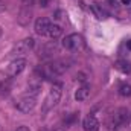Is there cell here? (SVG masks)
Masks as SVG:
<instances>
[{
    "instance_id": "cell-1",
    "label": "cell",
    "mask_w": 131,
    "mask_h": 131,
    "mask_svg": "<svg viewBox=\"0 0 131 131\" xmlns=\"http://www.w3.org/2000/svg\"><path fill=\"white\" fill-rule=\"evenodd\" d=\"M40 89L41 85L38 82L35 84H29L28 90L18 98V101L15 102V108L21 113H29L32 111L37 105V98H38V93H40Z\"/></svg>"
},
{
    "instance_id": "cell-2",
    "label": "cell",
    "mask_w": 131,
    "mask_h": 131,
    "mask_svg": "<svg viewBox=\"0 0 131 131\" xmlns=\"http://www.w3.org/2000/svg\"><path fill=\"white\" fill-rule=\"evenodd\" d=\"M72 64H73V61L70 58H61V60L50 61L49 64H46V66H41L40 72H41V75L44 78H53V76L63 75Z\"/></svg>"
},
{
    "instance_id": "cell-3",
    "label": "cell",
    "mask_w": 131,
    "mask_h": 131,
    "mask_svg": "<svg viewBox=\"0 0 131 131\" xmlns=\"http://www.w3.org/2000/svg\"><path fill=\"white\" fill-rule=\"evenodd\" d=\"M130 117H131V114H130V111H128V108L119 107V108H116L111 113V116L108 119V127L111 130H119V128L125 127L130 122Z\"/></svg>"
},
{
    "instance_id": "cell-4",
    "label": "cell",
    "mask_w": 131,
    "mask_h": 131,
    "mask_svg": "<svg viewBox=\"0 0 131 131\" xmlns=\"http://www.w3.org/2000/svg\"><path fill=\"white\" fill-rule=\"evenodd\" d=\"M61 95H63V85H61V84H53V85L50 87V90H49L46 99H44V102H43L41 113L46 114V113H49L53 107H57L58 102H60V99H61Z\"/></svg>"
},
{
    "instance_id": "cell-5",
    "label": "cell",
    "mask_w": 131,
    "mask_h": 131,
    "mask_svg": "<svg viewBox=\"0 0 131 131\" xmlns=\"http://www.w3.org/2000/svg\"><path fill=\"white\" fill-rule=\"evenodd\" d=\"M34 44H35V41H34V38H25V40H21V41H18L17 44H14V47L9 50V57H12V58H21L23 55H26V53H29L31 50L34 49Z\"/></svg>"
},
{
    "instance_id": "cell-6",
    "label": "cell",
    "mask_w": 131,
    "mask_h": 131,
    "mask_svg": "<svg viewBox=\"0 0 131 131\" xmlns=\"http://www.w3.org/2000/svg\"><path fill=\"white\" fill-rule=\"evenodd\" d=\"M63 47L67 50H81L84 49V38L79 34H70L63 40Z\"/></svg>"
},
{
    "instance_id": "cell-7",
    "label": "cell",
    "mask_w": 131,
    "mask_h": 131,
    "mask_svg": "<svg viewBox=\"0 0 131 131\" xmlns=\"http://www.w3.org/2000/svg\"><path fill=\"white\" fill-rule=\"evenodd\" d=\"M26 69V60L25 58H14L8 67H6V76L8 78H15L18 76L23 70Z\"/></svg>"
},
{
    "instance_id": "cell-8",
    "label": "cell",
    "mask_w": 131,
    "mask_h": 131,
    "mask_svg": "<svg viewBox=\"0 0 131 131\" xmlns=\"http://www.w3.org/2000/svg\"><path fill=\"white\" fill-rule=\"evenodd\" d=\"M82 128L84 131H99V121L95 114H87L82 121Z\"/></svg>"
},
{
    "instance_id": "cell-9",
    "label": "cell",
    "mask_w": 131,
    "mask_h": 131,
    "mask_svg": "<svg viewBox=\"0 0 131 131\" xmlns=\"http://www.w3.org/2000/svg\"><path fill=\"white\" fill-rule=\"evenodd\" d=\"M50 25H52V21H50V20H47V18L41 17V18H38V20L35 21V32L38 34V35H43V37H46Z\"/></svg>"
},
{
    "instance_id": "cell-10",
    "label": "cell",
    "mask_w": 131,
    "mask_h": 131,
    "mask_svg": "<svg viewBox=\"0 0 131 131\" xmlns=\"http://www.w3.org/2000/svg\"><path fill=\"white\" fill-rule=\"evenodd\" d=\"M89 96H90V85H87V84L81 85V87L76 90V93H75V99H76L78 102H82V101H85Z\"/></svg>"
},
{
    "instance_id": "cell-11",
    "label": "cell",
    "mask_w": 131,
    "mask_h": 131,
    "mask_svg": "<svg viewBox=\"0 0 131 131\" xmlns=\"http://www.w3.org/2000/svg\"><path fill=\"white\" fill-rule=\"evenodd\" d=\"M90 9H92V12L98 17L99 20H105L108 17V14L105 12V9L101 5H98V3H90Z\"/></svg>"
},
{
    "instance_id": "cell-12",
    "label": "cell",
    "mask_w": 131,
    "mask_h": 131,
    "mask_svg": "<svg viewBox=\"0 0 131 131\" xmlns=\"http://www.w3.org/2000/svg\"><path fill=\"white\" fill-rule=\"evenodd\" d=\"M61 34H63L61 26H60V25H55V23H52V25L49 26V31H47V35H46V37H49V38L55 40V38L61 37Z\"/></svg>"
},
{
    "instance_id": "cell-13",
    "label": "cell",
    "mask_w": 131,
    "mask_h": 131,
    "mask_svg": "<svg viewBox=\"0 0 131 131\" xmlns=\"http://www.w3.org/2000/svg\"><path fill=\"white\" fill-rule=\"evenodd\" d=\"M114 67L122 73H131V63L127 60H117L114 63Z\"/></svg>"
},
{
    "instance_id": "cell-14",
    "label": "cell",
    "mask_w": 131,
    "mask_h": 131,
    "mask_svg": "<svg viewBox=\"0 0 131 131\" xmlns=\"http://www.w3.org/2000/svg\"><path fill=\"white\" fill-rule=\"evenodd\" d=\"M119 95L124 98H130L131 96V85L130 84H121L119 85Z\"/></svg>"
},
{
    "instance_id": "cell-15",
    "label": "cell",
    "mask_w": 131,
    "mask_h": 131,
    "mask_svg": "<svg viewBox=\"0 0 131 131\" xmlns=\"http://www.w3.org/2000/svg\"><path fill=\"white\" fill-rule=\"evenodd\" d=\"M15 131H31V130H29L28 127H25V125H21V127H18V128H17Z\"/></svg>"
},
{
    "instance_id": "cell-16",
    "label": "cell",
    "mask_w": 131,
    "mask_h": 131,
    "mask_svg": "<svg viewBox=\"0 0 131 131\" xmlns=\"http://www.w3.org/2000/svg\"><path fill=\"white\" fill-rule=\"evenodd\" d=\"M121 2H122V5H127V6L131 5V0H121Z\"/></svg>"
},
{
    "instance_id": "cell-17",
    "label": "cell",
    "mask_w": 131,
    "mask_h": 131,
    "mask_svg": "<svg viewBox=\"0 0 131 131\" xmlns=\"http://www.w3.org/2000/svg\"><path fill=\"white\" fill-rule=\"evenodd\" d=\"M5 11H6V8L3 5H0V12H5Z\"/></svg>"
},
{
    "instance_id": "cell-18",
    "label": "cell",
    "mask_w": 131,
    "mask_h": 131,
    "mask_svg": "<svg viewBox=\"0 0 131 131\" xmlns=\"http://www.w3.org/2000/svg\"><path fill=\"white\" fill-rule=\"evenodd\" d=\"M127 47L131 50V40H130V41H127Z\"/></svg>"
},
{
    "instance_id": "cell-19",
    "label": "cell",
    "mask_w": 131,
    "mask_h": 131,
    "mask_svg": "<svg viewBox=\"0 0 131 131\" xmlns=\"http://www.w3.org/2000/svg\"><path fill=\"white\" fill-rule=\"evenodd\" d=\"M0 37H2V28H0Z\"/></svg>"
},
{
    "instance_id": "cell-20",
    "label": "cell",
    "mask_w": 131,
    "mask_h": 131,
    "mask_svg": "<svg viewBox=\"0 0 131 131\" xmlns=\"http://www.w3.org/2000/svg\"><path fill=\"white\" fill-rule=\"evenodd\" d=\"M43 131H49V130H43Z\"/></svg>"
}]
</instances>
